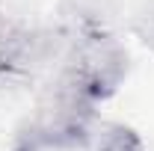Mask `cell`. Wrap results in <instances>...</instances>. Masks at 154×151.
Returning a JSON list of instances; mask_svg holds the SVG:
<instances>
[{
	"mask_svg": "<svg viewBox=\"0 0 154 151\" xmlns=\"http://www.w3.org/2000/svg\"><path fill=\"white\" fill-rule=\"evenodd\" d=\"M98 151H142V142H139V136L131 128H113L104 136Z\"/></svg>",
	"mask_w": 154,
	"mask_h": 151,
	"instance_id": "4",
	"label": "cell"
},
{
	"mask_svg": "<svg viewBox=\"0 0 154 151\" xmlns=\"http://www.w3.org/2000/svg\"><path fill=\"white\" fill-rule=\"evenodd\" d=\"M57 57V39L27 21L0 12V71L12 77H27L45 68Z\"/></svg>",
	"mask_w": 154,
	"mask_h": 151,
	"instance_id": "3",
	"label": "cell"
},
{
	"mask_svg": "<svg viewBox=\"0 0 154 151\" xmlns=\"http://www.w3.org/2000/svg\"><path fill=\"white\" fill-rule=\"evenodd\" d=\"M95 119V104L71 89L68 83L54 80L42 98L36 101L33 113L21 125L15 151H57L80 142Z\"/></svg>",
	"mask_w": 154,
	"mask_h": 151,
	"instance_id": "2",
	"label": "cell"
},
{
	"mask_svg": "<svg viewBox=\"0 0 154 151\" xmlns=\"http://www.w3.org/2000/svg\"><path fill=\"white\" fill-rule=\"evenodd\" d=\"M128 74V51L104 27L86 24L65 42L59 80L83 95L86 101H104L119 89Z\"/></svg>",
	"mask_w": 154,
	"mask_h": 151,
	"instance_id": "1",
	"label": "cell"
}]
</instances>
